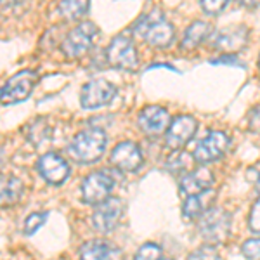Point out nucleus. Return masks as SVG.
Listing matches in <instances>:
<instances>
[{
    "mask_svg": "<svg viewBox=\"0 0 260 260\" xmlns=\"http://www.w3.org/2000/svg\"><path fill=\"white\" fill-rule=\"evenodd\" d=\"M191 258H219V251H217L215 245H203L200 250L192 251L189 255Z\"/></svg>",
    "mask_w": 260,
    "mask_h": 260,
    "instance_id": "bb28decb",
    "label": "nucleus"
},
{
    "mask_svg": "<svg viewBox=\"0 0 260 260\" xmlns=\"http://www.w3.org/2000/svg\"><path fill=\"white\" fill-rule=\"evenodd\" d=\"M23 0H0V9H12V7L19 6Z\"/></svg>",
    "mask_w": 260,
    "mask_h": 260,
    "instance_id": "7c9ffc66",
    "label": "nucleus"
},
{
    "mask_svg": "<svg viewBox=\"0 0 260 260\" xmlns=\"http://www.w3.org/2000/svg\"><path fill=\"white\" fill-rule=\"evenodd\" d=\"M90 0H61L59 14L66 21H78L87 14Z\"/></svg>",
    "mask_w": 260,
    "mask_h": 260,
    "instance_id": "412c9836",
    "label": "nucleus"
},
{
    "mask_svg": "<svg viewBox=\"0 0 260 260\" xmlns=\"http://www.w3.org/2000/svg\"><path fill=\"white\" fill-rule=\"evenodd\" d=\"M37 169H39V174L42 177L47 180L49 184H52V186L64 184L71 174L68 161L56 153H47L44 156H40L39 163H37Z\"/></svg>",
    "mask_w": 260,
    "mask_h": 260,
    "instance_id": "f8f14e48",
    "label": "nucleus"
},
{
    "mask_svg": "<svg viewBox=\"0 0 260 260\" xmlns=\"http://www.w3.org/2000/svg\"><path fill=\"white\" fill-rule=\"evenodd\" d=\"M161 257H163V250L156 243H146V245H142L136 251L137 260H151V258H161Z\"/></svg>",
    "mask_w": 260,
    "mask_h": 260,
    "instance_id": "5701e85b",
    "label": "nucleus"
},
{
    "mask_svg": "<svg viewBox=\"0 0 260 260\" xmlns=\"http://www.w3.org/2000/svg\"><path fill=\"white\" fill-rule=\"evenodd\" d=\"M24 192V184L14 175H0V208L16 205Z\"/></svg>",
    "mask_w": 260,
    "mask_h": 260,
    "instance_id": "f3484780",
    "label": "nucleus"
},
{
    "mask_svg": "<svg viewBox=\"0 0 260 260\" xmlns=\"http://www.w3.org/2000/svg\"><path fill=\"white\" fill-rule=\"evenodd\" d=\"M248 180H251V182H255L257 186H260V163L255 167H251V169H248Z\"/></svg>",
    "mask_w": 260,
    "mask_h": 260,
    "instance_id": "c85d7f7f",
    "label": "nucleus"
},
{
    "mask_svg": "<svg viewBox=\"0 0 260 260\" xmlns=\"http://www.w3.org/2000/svg\"><path fill=\"white\" fill-rule=\"evenodd\" d=\"M258 64H260V57H258Z\"/></svg>",
    "mask_w": 260,
    "mask_h": 260,
    "instance_id": "2f4dec72",
    "label": "nucleus"
},
{
    "mask_svg": "<svg viewBox=\"0 0 260 260\" xmlns=\"http://www.w3.org/2000/svg\"><path fill=\"white\" fill-rule=\"evenodd\" d=\"M95 212L92 213V225L101 234H108L116 229L123 215V203L118 198H106L95 205Z\"/></svg>",
    "mask_w": 260,
    "mask_h": 260,
    "instance_id": "1a4fd4ad",
    "label": "nucleus"
},
{
    "mask_svg": "<svg viewBox=\"0 0 260 260\" xmlns=\"http://www.w3.org/2000/svg\"><path fill=\"white\" fill-rule=\"evenodd\" d=\"M116 98V87L104 78H95L82 87L80 104L85 110H98L108 106Z\"/></svg>",
    "mask_w": 260,
    "mask_h": 260,
    "instance_id": "0eeeda50",
    "label": "nucleus"
},
{
    "mask_svg": "<svg viewBox=\"0 0 260 260\" xmlns=\"http://www.w3.org/2000/svg\"><path fill=\"white\" fill-rule=\"evenodd\" d=\"M200 219V234L210 245L225 241L231 231V215L224 208H207Z\"/></svg>",
    "mask_w": 260,
    "mask_h": 260,
    "instance_id": "7ed1b4c3",
    "label": "nucleus"
},
{
    "mask_svg": "<svg viewBox=\"0 0 260 260\" xmlns=\"http://www.w3.org/2000/svg\"><path fill=\"white\" fill-rule=\"evenodd\" d=\"M82 258H120L121 257V250L116 248L113 243L103 241V240H94V241H87L85 245H82L80 251H78Z\"/></svg>",
    "mask_w": 260,
    "mask_h": 260,
    "instance_id": "a211bd4d",
    "label": "nucleus"
},
{
    "mask_svg": "<svg viewBox=\"0 0 260 260\" xmlns=\"http://www.w3.org/2000/svg\"><path fill=\"white\" fill-rule=\"evenodd\" d=\"M236 2L243 7H248V9H257V7H260V0H236Z\"/></svg>",
    "mask_w": 260,
    "mask_h": 260,
    "instance_id": "c756f323",
    "label": "nucleus"
},
{
    "mask_svg": "<svg viewBox=\"0 0 260 260\" xmlns=\"http://www.w3.org/2000/svg\"><path fill=\"white\" fill-rule=\"evenodd\" d=\"M170 125V115L161 106H146L137 116V127L148 137H158L165 134Z\"/></svg>",
    "mask_w": 260,
    "mask_h": 260,
    "instance_id": "ddd939ff",
    "label": "nucleus"
},
{
    "mask_svg": "<svg viewBox=\"0 0 260 260\" xmlns=\"http://www.w3.org/2000/svg\"><path fill=\"white\" fill-rule=\"evenodd\" d=\"M45 222H47V213L45 212H35L28 215L26 222H24V234H35Z\"/></svg>",
    "mask_w": 260,
    "mask_h": 260,
    "instance_id": "4be33fe9",
    "label": "nucleus"
},
{
    "mask_svg": "<svg viewBox=\"0 0 260 260\" xmlns=\"http://www.w3.org/2000/svg\"><path fill=\"white\" fill-rule=\"evenodd\" d=\"M248 228H250L251 234H255V236H260V198L255 201L253 207H251V210H250Z\"/></svg>",
    "mask_w": 260,
    "mask_h": 260,
    "instance_id": "b1692460",
    "label": "nucleus"
},
{
    "mask_svg": "<svg viewBox=\"0 0 260 260\" xmlns=\"http://www.w3.org/2000/svg\"><path fill=\"white\" fill-rule=\"evenodd\" d=\"M248 128L251 132L260 134V104L255 106L248 115Z\"/></svg>",
    "mask_w": 260,
    "mask_h": 260,
    "instance_id": "cd10ccee",
    "label": "nucleus"
},
{
    "mask_svg": "<svg viewBox=\"0 0 260 260\" xmlns=\"http://www.w3.org/2000/svg\"><path fill=\"white\" fill-rule=\"evenodd\" d=\"M95 35H98V26L90 21H83L64 37L61 44L62 54L70 59H80L94 45Z\"/></svg>",
    "mask_w": 260,
    "mask_h": 260,
    "instance_id": "39448f33",
    "label": "nucleus"
},
{
    "mask_svg": "<svg viewBox=\"0 0 260 260\" xmlns=\"http://www.w3.org/2000/svg\"><path fill=\"white\" fill-rule=\"evenodd\" d=\"M198 130V120L191 115H179L170 120L169 128L165 130V144L172 151H180L194 137Z\"/></svg>",
    "mask_w": 260,
    "mask_h": 260,
    "instance_id": "6e6552de",
    "label": "nucleus"
},
{
    "mask_svg": "<svg viewBox=\"0 0 260 260\" xmlns=\"http://www.w3.org/2000/svg\"><path fill=\"white\" fill-rule=\"evenodd\" d=\"M213 174L205 167H200L194 172H189L186 174L182 179H180V192L184 196H191V194H198V192H203L207 189L213 187Z\"/></svg>",
    "mask_w": 260,
    "mask_h": 260,
    "instance_id": "2eb2a0df",
    "label": "nucleus"
},
{
    "mask_svg": "<svg viewBox=\"0 0 260 260\" xmlns=\"http://www.w3.org/2000/svg\"><path fill=\"white\" fill-rule=\"evenodd\" d=\"M39 82V75L31 70H23L7 80L6 85L0 89V103L16 104L28 99L31 95L33 87Z\"/></svg>",
    "mask_w": 260,
    "mask_h": 260,
    "instance_id": "423d86ee",
    "label": "nucleus"
},
{
    "mask_svg": "<svg viewBox=\"0 0 260 260\" xmlns=\"http://www.w3.org/2000/svg\"><path fill=\"white\" fill-rule=\"evenodd\" d=\"M115 180L106 172H92L82 182V198L87 205H99L111 196Z\"/></svg>",
    "mask_w": 260,
    "mask_h": 260,
    "instance_id": "9b49d317",
    "label": "nucleus"
},
{
    "mask_svg": "<svg viewBox=\"0 0 260 260\" xmlns=\"http://www.w3.org/2000/svg\"><path fill=\"white\" fill-rule=\"evenodd\" d=\"M229 0H201V9L208 16H217L225 9Z\"/></svg>",
    "mask_w": 260,
    "mask_h": 260,
    "instance_id": "393cba45",
    "label": "nucleus"
},
{
    "mask_svg": "<svg viewBox=\"0 0 260 260\" xmlns=\"http://www.w3.org/2000/svg\"><path fill=\"white\" fill-rule=\"evenodd\" d=\"M215 200V189H207L198 194L186 196V201L182 205V213L186 219H198V217L210 207V203Z\"/></svg>",
    "mask_w": 260,
    "mask_h": 260,
    "instance_id": "6ab92c4d",
    "label": "nucleus"
},
{
    "mask_svg": "<svg viewBox=\"0 0 260 260\" xmlns=\"http://www.w3.org/2000/svg\"><path fill=\"white\" fill-rule=\"evenodd\" d=\"M106 134L101 128H87L75 136V139L66 148V153L73 161L82 165H90L101 160L106 151Z\"/></svg>",
    "mask_w": 260,
    "mask_h": 260,
    "instance_id": "f03ea898",
    "label": "nucleus"
},
{
    "mask_svg": "<svg viewBox=\"0 0 260 260\" xmlns=\"http://www.w3.org/2000/svg\"><path fill=\"white\" fill-rule=\"evenodd\" d=\"M229 142L231 139L228 134L220 132V130H213L200 142L192 156L200 165H208V163H213L224 156L229 148Z\"/></svg>",
    "mask_w": 260,
    "mask_h": 260,
    "instance_id": "9d476101",
    "label": "nucleus"
},
{
    "mask_svg": "<svg viewBox=\"0 0 260 260\" xmlns=\"http://www.w3.org/2000/svg\"><path fill=\"white\" fill-rule=\"evenodd\" d=\"M212 35V24L205 23V21H194L187 26L184 31V37L180 40V47L184 50H194L198 49L208 37Z\"/></svg>",
    "mask_w": 260,
    "mask_h": 260,
    "instance_id": "aec40b11",
    "label": "nucleus"
},
{
    "mask_svg": "<svg viewBox=\"0 0 260 260\" xmlns=\"http://www.w3.org/2000/svg\"><path fill=\"white\" fill-rule=\"evenodd\" d=\"M132 33L141 37L151 47L167 49L175 40V28L160 11H151L134 23Z\"/></svg>",
    "mask_w": 260,
    "mask_h": 260,
    "instance_id": "f257e3e1",
    "label": "nucleus"
},
{
    "mask_svg": "<svg viewBox=\"0 0 260 260\" xmlns=\"http://www.w3.org/2000/svg\"><path fill=\"white\" fill-rule=\"evenodd\" d=\"M110 163L120 172H136L142 165L141 148L132 141L120 142L111 151Z\"/></svg>",
    "mask_w": 260,
    "mask_h": 260,
    "instance_id": "4468645a",
    "label": "nucleus"
},
{
    "mask_svg": "<svg viewBox=\"0 0 260 260\" xmlns=\"http://www.w3.org/2000/svg\"><path fill=\"white\" fill-rule=\"evenodd\" d=\"M246 40H248V30L245 26H231L215 37L213 45L224 52H234V50H240L246 44Z\"/></svg>",
    "mask_w": 260,
    "mask_h": 260,
    "instance_id": "dca6fc26",
    "label": "nucleus"
},
{
    "mask_svg": "<svg viewBox=\"0 0 260 260\" xmlns=\"http://www.w3.org/2000/svg\"><path fill=\"white\" fill-rule=\"evenodd\" d=\"M241 251L246 258H260V236H255L253 240H246L243 243Z\"/></svg>",
    "mask_w": 260,
    "mask_h": 260,
    "instance_id": "a878e982",
    "label": "nucleus"
},
{
    "mask_svg": "<svg viewBox=\"0 0 260 260\" xmlns=\"http://www.w3.org/2000/svg\"><path fill=\"white\" fill-rule=\"evenodd\" d=\"M104 54H106V62L111 68L125 71H136L139 68V54H137L136 45L125 35L115 37L104 50Z\"/></svg>",
    "mask_w": 260,
    "mask_h": 260,
    "instance_id": "20e7f679",
    "label": "nucleus"
}]
</instances>
